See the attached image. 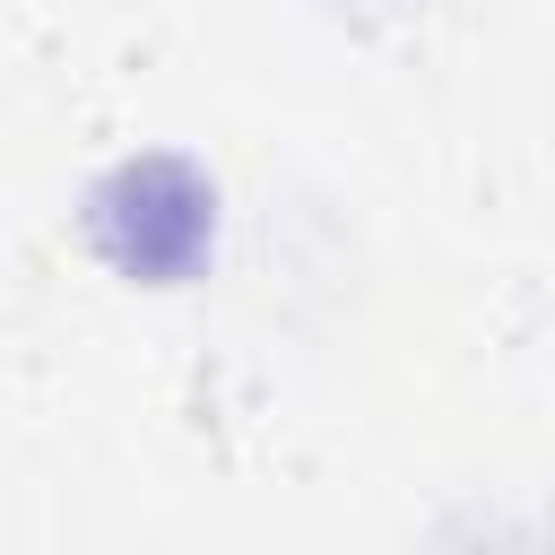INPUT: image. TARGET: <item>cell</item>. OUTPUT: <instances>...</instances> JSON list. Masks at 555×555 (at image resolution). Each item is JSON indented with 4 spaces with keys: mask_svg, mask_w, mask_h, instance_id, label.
Here are the masks:
<instances>
[{
    "mask_svg": "<svg viewBox=\"0 0 555 555\" xmlns=\"http://www.w3.org/2000/svg\"><path fill=\"white\" fill-rule=\"evenodd\" d=\"M87 234L95 251L139 278V286H182L199 278L208 243H217V182L173 156V147H147V156H121L95 191H87Z\"/></svg>",
    "mask_w": 555,
    "mask_h": 555,
    "instance_id": "obj_1",
    "label": "cell"
}]
</instances>
